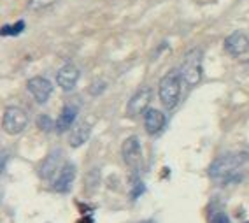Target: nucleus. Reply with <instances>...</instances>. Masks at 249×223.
Listing matches in <instances>:
<instances>
[{
    "label": "nucleus",
    "mask_w": 249,
    "mask_h": 223,
    "mask_svg": "<svg viewBox=\"0 0 249 223\" xmlns=\"http://www.w3.org/2000/svg\"><path fill=\"white\" fill-rule=\"evenodd\" d=\"M144 223H153V222H144Z\"/></svg>",
    "instance_id": "obj_19"
},
{
    "label": "nucleus",
    "mask_w": 249,
    "mask_h": 223,
    "mask_svg": "<svg viewBox=\"0 0 249 223\" xmlns=\"http://www.w3.org/2000/svg\"><path fill=\"white\" fill-rule=\"evenodd\" d=\"M181 90H182V79L178 69L167 72L161 77L160 85H158V95H160V100L165 109L172 111L174 107L178 106L179 98H181Z\"/></svg>",
    "instance_id": "obj_3"
},
{
    "label": "nucleus",
    "mask_w": 249,
    "mask_h": 223,
    "mask_svg": "<svg viewBox=\"0 0 249 223\" xmlns=\"http://www.w3.org/2000/svg\"><path fill=\"white\" fill-rule=\"evenodd\" d=\"M23 30H25V21H23V19H19V21H16L14 25H4L0 34H2L4 37H7V36H19Z\"/></svg>",
    "instance_id": "obj_15"
},
{
    "label": "nucleus",
    "mask_w": 249,
    "mask_h": 223,
    "mask_svg": "<svg viewBox=\"0 0 249 223\" xmlns=\"http://www.w3.org/2000/svg\"><path fill=\"white\" fill-rule=\"evenodd\" d=\"M77 116V107L72 106V104H67V106H63L62 112H60V116L56 120V132L58 134H63V132H67V130L72 129L74 125V121H76Z\"/></svg>",
    "instance_id": "obj_13"
},
{
    "label": "nucleus",
    "mask_w": 249,
    "mask_h": 223,
    "mask_svg": "<svg viewBox=\"0 0 249 223\" xmlns=\"http://www.w3.org/2000/svg\"><path fill=\"white\" fill-rule=\"evenodd\" d=\"M76 165L74 164H63V167L58 172L56 179H54V192L58 193H69L72 190L74 179H76Z\"/></svg>",
    "instance_id": "obj_10"
},
{
    "label": "nucleus",
    "mask_w": 249,
    "mask_h": 223,
    "mask_svg": "<svg viewBox=\"0 0 249 223\" xmlns=\"http://www.w3.org/2000/svg\"><path fill=\"white\" fill-rule=\"evenodd\" d=\"M28 125V114L23 107L9 106L4 111V130L9 135H19Z\"/></svg>",
    "instance_id": "obj_4"
},
{
    "label": "nucleus",
    "mask_w": 249,
    "mask_h": 223,
    "mask_svg": "<svg viewBox=\"0 0 249 223\" xmlns=\"http://www.w3.org/2000/svg\"><path fill=\"white\" fill-rule=\"evenodd\" d=\"M89 135H91V125L86 123V121H79V123H76V125L72 127L69 143H71L72 148H79L88 141Z\"/></svg>",
    "instance_id": "obj_14"
},
{
    "label": "nucleus",
    "mask_w": 249,
    "mask_h": 223,
    "mask_svg": "<svg viewBox=\"0 0 249 223\" xmlns=\"http://www.w3.org/2000/svg\"><path fill=\"white\" fill-rule=\"evenodd\" d=\"M248 162H249V153H246V151H235V153L221 155L211 164L209 176L214 181H218V183L230 181V179L235 176L237 170L244 164H248Z\"/></svg>",
    "instance_id": "obj_1"
},
{
    "label": "nucleus",
    "mask_w": 249,
    "mask_h": 223,
    "mask_svg": "<svg viewBox=\"0 0 249 223\" xmlns=\"http://www.w3.org/2000/svg\"><path fill=\"white\" fill-rule=\"evenodd\" d=\"M202 60H204V51L200 48L190 49L179 65V74H181L182 83L186 86H196L202 79Z\"/></svg>",
    "instance_id": "obj_2"
},
{
    "label": "nucleus",
    "mask_w": 249,
    "mask_h": 223,
    "mask_svg": "<svg viewBox=\"0 0 249 223\" xmlns=\"http://www.w3.org/2000/svg\"><path fill=\"white\" fill-rule=\"evenodd\" d=\"M27 88L28 92L32 93V97L36 98L37 104H46L53 93V85H51V81L48 77H42V76H36L32 77L30 81L27 83Z\"/></svg>",
    "instance_id": "obj_7"
},
{
    "label": "nucleus",
    "mask_w": 249,
    "mask_h": 223,
    "mask_svg": "<svg viewBox=\"0 0 249 223\" xmlns=\"http://www.w3.org/2000/svg\"><path fill=\"white\" fill-rule=\"evenodd\" d=\"M211 223H230V220H228V216L225 213H216Z\"/></svg>",
    "instance_id": "obj_18"
},
{
    "label": "nucleus",
    "mask_w": 249,
    "mask_h": 223,
    "mask_svg": "<svg viewBox=\"0 0 249 223\" xmlns=\"http://www.w3.org/2000/svg\"><path fill=\"white\" fill-rule=\"evenodd\" d=\"M62 158H63V153L60 149H53V151L49 153L48 156L44 158L42 165H40V170H39V176L42 179H51L54 174L58 172V169H62Z\"/></svg>",
    "instance_id": "obj_12"
},
{
    "label": "nucleus",
    "mask_w": 249,
    "mask_h": 223,
    "mask_svg": "<svg viewBox=\"0 0 249 223\" xmlns=\"http://www.w3.org/2000/svg\"><path fill=\"white\" fill-rule=\"evenodd\" d=\"M165 123H167V118L160 109H155V107H149L146 112H144V129L149 135L160 134L163 130Z\"/></svg>",
    "instance_id": "obj_11"
},
{
    "label": "nucleus",
    "mask_w": 249,
    "mask_h": 223,
    "mask_svg": "<svg viewBox=\"0 0 249 223\" xmlns=\"http://www.w3.org/2000/svg\"><path fill=\"white\" fill-rule=\"evenodd\" d=\"M225 51L230 56H242L249 51V37L244 32H231L230 36L225 39Z\"/></svg>",
    "instance_id": "obj_8"
},
{
    "label": "nucleus",
    "mask_w": 249,
    "mask_h": 223,
    "mask_svg": "<svg viewBox=\"0 0 249 223\" xmlns=\"http://www.w3.org/2000/svg\"><path fill=\"white\" fill-rule=\"evenodd\" d=\"M151 98H153V90L149 88V86L139 88L137 92L132 95V98L128 100L126 114H128L130 118H137V116H141V114H144V112L149 109L147 106L151 102Z\"/></svg>",
    "instance_id": "obj_6"
},
{
    "label": "nucleus",
    "mask_w": 249,
    "mask_h": 223,
    "mask_svg": "<svg viewBox=\"0 0 249 223\" xmlns=\"http://www.w3.org/2000/svg\"><path fill=\"white\" fill-rule=\"evenodd\" d=\"M121 155H123L124 164L134 172H139L141 164H142V148H141V141L137 135H130L124 139L123 146H121Z\"/></svg>",
    "instance_id": "obj_5"
},
{
    "label": "nucleus",
    "mask_w": 249,
    "mask_h": 223,
    "mask_svg": "<svg viewBox=\"0 0 249 223\" xmlns=\"http://www.w3.org/2000/svg\"><path fill=\"white\" fill-rule=\"evenodd\" d=\"M79 76H81V72L74 63H65V65L56 72V83L63 92H72V90L76 88Z\"/></svg>",
    "instance_id": "obj_9"
},
{
    "label": "nucleus",
    "mask_w": 249,
    "mask_h": 223,
    "mask_svg": "<svg viewBox=\"0 0 249 223\" xmlns=\"http://www.w3.org/2000/svg\"><path fill=\"white\" fill-rule=\"evenodd\" d=\"M246 223H249V222H246Z\"/></svg>",
    "instance_id": "obj_20"
},
{
    "label": "nucleus",
    "mask_w": 249,
    "mask_h": 223,
    "mask_svg": "<svg viewBox=\"0 0 249 223\" xmlns=\"http://www.w3.org/2000/svg\"><path fill=\"white\" fill-rule=\"evenodd\" d=\"M37 127H39L42 132H51L53 129H56V121L51 120V116H48V114H40V116L37 118Z\"/></svg>",
    "instance_id": "obj_16"
},
{
    "label": "nucleus",
    "mask_w": 249,
    "mask_h": 223,
    "mask_svg": "<svg viewBox=\"0 0 249 223\" xmlns=\"http://www.w3.org/2000/svg\"><path fill=\"white\" fill-rule=\"evenodd\" d=\"M51 4H54V0H28L27 9L28 11H40L49 7Z\"/></svg>",
    "instance_id": "obj_17"
}]
</instances>
